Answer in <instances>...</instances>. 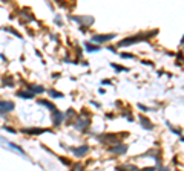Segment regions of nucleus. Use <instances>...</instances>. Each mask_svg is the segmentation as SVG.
<instances>
[{"label":"nucleus","mask_w":184,"mask_h":171,"mask_svg":"<svg viewBox=\"0 0 184 171\" xmlns=\"http://www.w3.org/2000/svg\"><path fill=\"white\" fill-rule=\"evenodd\" d=\"M39 104H42V105H45V107H48L51 111H54V110H57V107L54 105L52 103H49L48 99H39Z\"/></svg>","instance_id":"obj_14"},{"label":"nucleus","mask_w":184,"mask_h":171,"mask_svg":"<svg viewBox=\"0 0 184 171\" xmlns=\"http://www.w3.org/2000/svg\"><path fill=\"white\" fill-rule=\"evenodd\" d=\"M156 34H158V29L150 31V32H147V34H137V35H134V37H127V38H124V40H121L120 43H118V46H129V44H135V43H138V41H144V40L152 38V37H155Z\"/></svg>","instance_id":"obj_1"},{"label":"nucleus","mask_w":184,"mask_h":171,"mask_svg":"<svg viewBox=\"0 0 184 171\" xmlns=\"http://www.w3.org/2000/svg\"><path fill=\"white\" fill-rule=\"evenodd\" d=\"M181 44H184V37H183V38H181Z\"/></svg>","instance_id":"obj_29"},{"label":"nucleus","mask_w":184,"mask_h":171,"mask_svg":"<svg viewBox=\"0 0 184 171\" xmlns=\"http://www.w3.org/2000/svg\"><path fill=\"white\" fill-rule=\"evenodd\" d=\"M71 18H72L74 21H78V25L82 26V28L94 25V17H78V15H72Z\"/></svg>","instance_id":"obj_5"},{"label":"nucleus","mask_w":184,"mask_h":171,"mask_svg":"<svg viewBox=\"0 0 184 171\" xmlns=\"http://www.w3.org/2000/svg\"><path fill=\"white\" fill-rule=\"evenodd\" d=\"M75 116H77V115H75V110L71 109V110H68V111H66V118H68V121H66V122H68V124H72V122L75 121Z\"/></svg>","instance_id":"obj_15"},{"label":"nucleus","mask_w":184,"mask_h":171,"mask_svg":"<svg viewBox=\"0 0 184 171\" xmlns=\"http://www.w3.org/2000/svg\"><path fill=\"white\" fill-rule=\"evenodd\" d=\"M101 84H111V79H103Z\"/></svg>","instance_id":"obj_27"},{"label":"nucleus","mask_w":184,"mask_h":171,"mask_svg":"<svg viewBox=\"0 0 184 171\" xmlns=\"http://www.w3.org/2000/svg\"><path fill=\"white\" fill-rule=\"evenodd\" d=\"M21 133L25 135H42V133H51L49 128H23Z\"/></svg>","instance_id":"obj_6"},{"label":"nucleus","mask_w":184,"mask_h":171,"mask_svg":"<svg viewBox=\"0 0 184 171\" xmlns=\"http://www.w3.org/2000/svg\"><path fill=\"white\" fill-rule=\"evenodd\" d=\"M71 167H72L74 170H82L83 165H82V163H74V165H71Z\"/></svg>","instance_id":"obj_24"},{"label":"nucleus","mask_w":184,"mask_h":171,"mask_svg":"<svg viewBox=\"0 0 184 171\" xmlns=\"http://www.w3.org/2000/svg\"><path fill=\"white\" fill-rule=\"evenodd\" d=\"M5 31H6V32H11V34H12V35H15V37H19V38H21V35L19 34V32L17 31H15V29H12V28H3Z\"/></svg>","instance_id":"obj_21"},{"label":"nucleus","mask_w":184,"mask_h":171,"mask_svg":"<svg viewBox=\"0 0 184 171\" xmlns=\"http://www.w3.org/2000/svg\"><path fill=\"white\" fill-rule=\"evenodd\" d=\"M26 89L31 90L32 93H43L45 92V87H43V86H37V84H28Z\"/></svg>","instance_id":"obj_12"},{"label":"nucleus","mask_w":184,"mask_h":171,"mask_svg":"<svg viewBox=\"0 0 184 171\" xmlns=\"http://www.w3.org/2000/svg\"><path fill=\"white\" fill-rule=\"evenodd\" d=\"M15 109V104L12 103V101H0V113L2 115H6L9 113V111H12Z\"/></svg>","instance_id":"obj_4"},{"label":"nucleus","mask_w":184,"mask_h":171,"mask_svg":"<svg viewBox=\"0 0 184 171\" xmlns=\"http://www.w3.org/2000/svg\"><path fill=\"white\" fill-rule=\"evenodd\" d=\"M127 136V133H123V135H103V136H98V139L100 141H103V142H106V144H117L120 139H123V137H126Z\"/></svg>","instance_id":"obj_2"},{"label":"nucleus","mask_w":184,"mask_h":171,"mask_svg":"<svg viewBox=\"0 0 184 171\" xmlns=\"http://www.w3.org/2000/svg\"><path fill=\"white\" fill-rule=\"evenodd\" d=\"M0 2H2V3H9L11 0H0Z\"/></svg>","instance_id":"obj_28"},{"label":"nucleus","mask_w":184,"mask_h":171,"mask_svg":"<svg viewBox=\"0 0 184 171\" xmlns=\"http://www.w3.org/2000/svg\"><path fill=\"white\" fill-rule=\"evenodd\" d=\"M6 145H8L9 148H12V150H14V151H17V153H20V154H21V156H25V151H23V150H21L20 147H17V145H15V144H12V142H6Z\"/></svg>","instance_id":"obj_17"},{"label":"nucleus","mask_w":184,"mask_h":171,"mask_svg":"<svg viewBox=\"0 0 184 171\" xmlns=\"http://www.w3.org/2000/svg\"><path fill=\"white\" fill-rule=\"evenodd\" d=\"M84 47H86V51H88V52H98L100 51V46L91 44V43H84Z\"/></svg>","instance_id":"obj_16"},{"label":"nucleus","mask_w":184,"mask_h":171,"mask_svg":"<svg viewBox=\"0 0 184 171\" xmlns=\"http://www.w3.org/2000/svg\"><path fill=\"white\" fill-rule=\"evenodd\" d=\"M49 95L52 96V98H63V93L57 92V90H54V89H51V90H49Z\"/></svg>","instance_id":"obj_20"},{"label":"nucleus","mask_w":184,"mask_h":171,"mask_svg":"<svg viewBox=\"0 0 184 171\" xmlns=\"http://www.w3.org/2000/svg\"><path fill=\"white\" fill-rule=\"evenodd\" d=\"M121 57H123V58H135L134 53H127V52H123V53H121Z\"/></svg>","instance_id":"obj_22"},{"label":"nucleus","mask_w":184,"mask_h":171,"mask_svg":"<svg viewBox=\"0 0 184 171\" xmlns=\"http://www.w3.org/2000/svg\"><path fill=\"white\" fill-rule=\"evenodd\" d=\"M3 84L5 86H9V87H12V86H14V78L9 77V75H8V77H3Z\"/></svg>","instance_id":"obj_18"},{"label":"nucleus","mask_w":184,"mask_h":171,"mask_svg":"<svg viewBox=\"0 0 184 171\" xmlns=\"http://www.w3.org/2000/svg\"><path fill=\"white\" fill-rule=\"evenodd\" d=\"M109 150L115 154H124L127 151V145H124V144H112V147Z\"/></svg>","instance_id":"obj_8"},{"label":"nucleus","mask_w":184,"mask_h":171,"mask_svg":"<svg viewBox=\"0 0 184 171\" xmlns=\"http://www.w3.org/2000/svg\"><path fill=\"white\" fill-rule=\"evenodd\" d=\"M17 96H20V98H23V99H32L35 96V93H32L31 90H19Z\"/></svg>","instance_id":"obj_13"},{"label":"nucleus","mask_w":184,"mask_h":171,"mask_svg":"<svg viewBox=\"0 0 184 171\" xmlns=\"http://www.w3.org/2000/svg\"><path fill=\"white\" fill-rule=\"evenodd\" d=\"M115 38V34H107V35H94L92 37V41L94 43H106L109 40Z\"/></svg>","instance_id":"obj_9"},{"label":"nucleus","mask_w":184,"mask_h":171,"mask_svg":"<svg viewBox=\"0 0 184 171\" xmlns=\"http://www.w3.org/2000/svg\"><path fill=\"white\" fill-rule=\"evenodd\" d=\"M141 63L146 64V66H154V63H149V61H144V60H141Z\"/></svg>","instance_id":"obj_26"},{"label":"nucleus","mask_w":184,"mask_h":171,"mask_svg":"<svg viewBox=\"0 0 184 171\" xmlns=\"http://www.w3.org/2000/svg\"><path fill=\"white\" fill-rule=\"evenodd\" d=\"M63 119H64V115L62 113V111H58V110L52 111V122H54V125H55V127L60 125Z\"/></svg>","instance_id":"obj_10"},{"label":"nucleus","mask_w":184,"mask_h":171,"mask_svg":"<svg viewBox=\"0 0 184 171\" xmlns=\"http://www.w3.org/2000/svg\"><path fill=\"white\" fill-rule=\"evenodd\" d=\"M71 151L74 153L75 157H83L84 154H88L89 147L88 145H82V147H77V148H71Z\"/></svg>","instance_id":"obj_7"},{"label":"nucleus","mask_w":184,"mask_h":171,"mask_svg":"<svg viewBox=\"0 0 184 171\" xmlns=\"http://www.w3.org/2000/svg\"><path fill=\"white\" fill-rule=\"evenodd\" d=\"M3 128H5V130H6V131H11V133H15V130H14V128H12V127H6V125H3Z\"/></svg>","instance_id":"obj_25"},{"label":"nucleus","mask_w":184,"mask_h":171,"mask_svg":"<svg viewBox=\"0 0 184 171\" xmlns=\"http://www.w3.org/2000/svg\"><path fill=\"white\" fill-rule=\"evenodd\" d=\"M111 66L115 69V70H120V72H129V69L127 67H124V66H120V64H115V63H112Z\"/></svg>","instance_id":"obj_19"},{"label":"nucleus","mask_w":184,"mask_h":171,"mask_svg":"<svg viewBox=\"0 0 184 171\" xmlns=\"http://www.w3.org/2000/svg\"><path fill=\"white\" fill-rule=\"evenodd\" d=\"M74 124H75V127H77L78 130L86 131V130H88V127L91 125V119H89V116H86L84 119H83V118H75Z\"/></svg>","instance_id":"obj_3"},{"label":"nucleus","mask_w":184,"mask_h":171,"mask_svg":"<svg viewBox=\"0 0 184 171\" xmlns=\"http://www.w3.org/2000/svg\"><path fill=\"white\" fill-rule=\"evenodd\" d=\"M138 109H140V110H143V111H149V110H152V109H149V107H146V105H143V104H138Z\"/></svg>","instance_id":"obj_23"},{"label":"nucleus","mask_w":184,"mask_h":171,"mask_svg":"<svg viewBox=\"0 0 184 171\" xmlns=\"http://www.w3.org/2000/svg\"><path fill=\"white\" fill-rule=\"evenodd\" d=\"M140 124H141V127L146 128V130H152V128H154V124L146 116H140Z\"/></svg>","instance_id":"obj_11"}]
</instances>
